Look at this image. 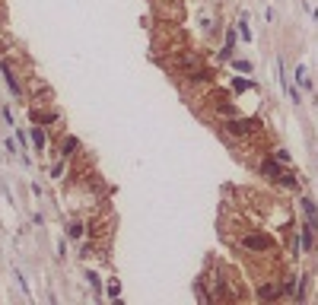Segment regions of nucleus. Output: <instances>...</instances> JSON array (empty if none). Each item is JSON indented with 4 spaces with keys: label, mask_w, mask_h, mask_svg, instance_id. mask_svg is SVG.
<instances>
[{
    "label": "nucleus",
    "mask_w": 318,
    "mask_h": 305,
    "mask_svg": "<svg viewBox=\"0 0 318 305\" xmlns=\"http://www.w3.org/2000/svg\"><path fill=\"white\" fill-rule=\"evenodd\" d=\"M216 131L223 134L226 143H248L261 134V121L258 118H248V114H232V118H223L216 121Z\"/></svg>",
    "instance_id": "1"
},
{
    "label": "nucleus",
    "mask_w": 318,
    "mask_h": 305,
    "mask_svg": "<svg viewBox=\"0 0 318 305\" xmlns=\"http://www.w3.org/2000/svg\"><path fill=\"white\" fill-rule=\"evenodd\" d=\"M235 248L248 254H258V257H270V254H280V242L274 239L264 229H248L235 239Z\"/></svg>",
    "instance_id": "2"
},
{
    "label": "nucleus",
    "mask_w": 318,
    "mask_h": 305,
    "mask_svg": "<svg viewBox=\"0 0 318 305\" xmlns=\"http://www.w3.org/2000/svg\"><path fill=\"white\" fill-rule=\"evenodd\" d=\"M213 83H216V70L213 67H204V64L178 77V86L181 89H191V92L194 89H207V86H213Z\"/></svg>",
    "instance_id": "3"
},
{
    "label": "nucleus",
    "mask_w": 318,
    "mask_h": 305,
    "mask_svg": "<svg viewBox=\"0 0 318 305\" xmlns=\"http://www.w3.org/2000/svg\"><path fill=\"white\" fill-rule=\"evenodd\" d=\"M255 299L258 302H280L283 299V283L280 280H258V289H255Z\"/></svg>",
    "instance_id": "4"
},
{
    "label": "nucleus",
    "mask_w": 318,
    "mask_h": 305,
    "mask_svg": "<svg viewBox=\"0 0 318 305\" xmlns=\"http://www.w3.org/2000/svg\"><path fill=\"white\" fill-rule=\"evenodd\" d=\"M235 38H239V29L229 26V29L223 32V48L216 51V64H229V60L235 57Z\"/></svg>",
    "instance_id": "5"
},
{
    "label": "nucleus",
    "mask_w": 318,
    "mask_h": 305,
    "mask_svg": "<svg viewBox=\"0 0 318 305\" xmlns=\"http://www.w3.org/2000/svg\"><path fill=\"white\" fill-rule=\"evenodd\" d=\"M283 168H287V166H283V162H277L274 156H267V153L258 159V175H261V178H267V181H277Z\"/></svg>",
    "instance_id": "6"
},
{
    "label": "nucleus",
    "mask_w": 318,
    "mask_h": 305,
    "mask_svg": "<svg viewBox=\"0 0 318 305\" xmlns=\"http://www.w3.org/2000/svg\"><path fill=\"white\" fill-rule=\"evenodd\" d=\"M0 73H3V80H6V89H10L16 99H23V86H19V77L13 73L10 60H0Z\"/></svg>",
    "instance_id": "7"
},
{
    "label": "nucleus",
    "mask_w": 318,
    "mask_h": 305,
    "mask_svg": "<svg viewBox=\"0 0 318 305\" xmlns=\"http://www.w3.org/2000/svg\"><path fill=\"white\" fill-rule=\"evenodd\" d=\"M299 235H302V251H315V248H318V229L309 220L299 226Z\"/></svg>",
    "instance_id": "8"
},
{
    "label": "nucleus",
    "mask_w": 318,
    "mask_h": 305,
    "mask_svg": "<svg viewBox=\"0 0 318 305\" xmlns=\"http://www.w3.org/2000/svg\"><path fill=\"white\" fill-rule=\"evenodd\" d=\"M29 140H32V153H38V156H42L45 150H48V137H45V124H35V127H32Z\"/></svg>",
    "instance_id": "9"
},
{
    "label": "nucleus",
    "mask_w": 318,
    "mask_h": 305,
    "mask_svg": "<svg viewBox=\"0 0 318 305\" xmlns=\"http://www.w3.org/2000/svg\"><path fill=\"white\" fill-rule=\"evenodd\" d=\"M277 185H280V188H287V191H293V194H299V175H296L293 172V168H283V172H280V178H277Z\"/></svg>",
    "instance_id": "10"
},
{
    "label": "nucleus",
    "mask_w": 318,
    "mask_h": 305,
    "mask_svg": "<svg viewBox=\"0 0 318 305\" xmlns=\"http://www.w3.org/2000/svg\"><path fill=\"white\" fill-rule=\"evenodd\" d=\"M299 207H302V213H306V220L318 229V203L312 197H299Z\"/></svg>",
    "instance_id": "11"
},
{
    "label": "nucleus",
    "mask_w": 318,
    "mask_h": 305,
    "mask_svg": "<svg viewBox=\"0 0 318 305\" xmlns=\"http://www.w3.org/2000/svg\"><path fill=\"white\" fill-rule=\"evenodd\" d=\"M194 296H198V299L204 302V305H213V302H216L213 293L207 289V280H204V277H198V280H194Z\"/></svg>",
    "instance_id": "12"
},
{
    "label": "nucleus",
    "mask_w": 318,
    "mask_h": 305,
    "mask_svg": "<svg viewBox=\"0 0 318 305\" xmlns=\"http://www.w3.org/2000/svg\"><path fill=\"white\" fill-rule=\"evenodd\" d=\"M60 121V114L58 111H38V108H32V124H58Z\"/></svg>",
    "instance_id": "13"
},
{
    "label": "nucleus",
    "mask_w": 318,
    "mask_h": 305,
    "mask_svg": "<svg viewBox=\"0 0 318 305\" xmlns=\"http://www.w3.org/2000/svg\"><path fill=\"white\" fill-rule=\"evenodd\" d=\"M229 64H232L235 73H245V77H252V73H255V64H252V60H245V57H232Z\"/></svg>",
    "instance_id": "14"
},
{
    "label": "nucleus",
    "mask_w": 318,
    "mask_h": 305,
    "mask_svg": "<svg viewBox=\"0 0 318 305\" xmlns=\"http://www.w3.org/2000/svg\"><path fill=\"white\" fill-rule=\"evenodd\" d=\"M77 150H80V140H77V137H67L64 143H60V153H58V156H60V159H70Z\"/></svg>",
    "instance_id": "15"
},
{
    "label": "nucleus",
    "mask_w": 318,
    "mask_h": 305,
    "mask_svg": "<svg viewBox=\"0 0 318 305\" xmlns=\"http://www.w3.org/2000/svg\"><path fill=\"white\" fill-rule=\"evenodd\" d=\"M296 83H299L302 89H312V80H309V73H306L302 64H296Z\"/></svg>",
    "instance_id": "16"
},
{
    "label": "nucleus",
    "mask_w": 318,
    "mask_h": 305,
    "mask_svg": "<svg viewBox=\"0 0 318 305\" xmlns=\"http://www.w3.org/2000/svg\"><path fill=\"white\" fill-rule=\"evenodd\" d=\"M86 280H89V286L96 289V296H102V280H99L96 270H86Z\"/></svg>",
    "instance_id": "17"
},
{
    "label": "nucleus",
    "mask_w": 318,
    "mask_h": 305,
    "mask_svg": "<svg viewBox=\"0 0 318 305\" xmlns=\"http://www.w3.org/2000/svg\"><path fill=\"white\" fill-rule=\"evenodd\" d=\"M67 235H70V239H83V235H86V226H83V222H70Z\"/></svg>",
    "instance_id": "18"
},
{
    "label": "nucleus",
    "mask_w": 318,
    "mask_h": 305,
    "mask_svg": "<svg viewBox=\"0 0 318 305\" xmlns=\"http://www.w3.org/2000/svg\"><path fill=\"white\" fill-rule=\"evenodd\" d=\"M270 156H274V159H277V162H283V166H289V153H287V150H283V146H277V150H274V153H270Z\"/></svg>",
    "instance_id": "19"
},
{
    "label": "nucleus",
    "mask_w": 318,
    "mask_h": 305,
    "mask_svg": "<svg viewBox=\"0 0 318 305\" xmlns=\"http://www.w3.org/2000/svg\"><path fill=\"white\" fill-rule=\"evenodd\" d=\"M92 254H96V245H92V242H86V245L80 248V257H83V261H89Z\"/></svg>",
    "instance_id": "20"
},
{
    "label": "nucleus",
    "mask_w": 318,
    "mask_h": 305,
    "mask_svg": "<svg viewBox=\"0 0 318 305\" xmlns=\"http://www.w3.org/2000/svg\"><path fill=\"white\" fill-rule=\"evenodd\" d=\"M287 99H293V105H299V102H302V92H299V86H289V89H287Z\"/></svg>",
    "instance_id": "21"
},
{
    "label": "nucleus",
    "mask_w": 318,
    "mask_h": 305,
    "mask_svg": "<svg viewBox=\"0 0 318 305\" xmlns=\"http://www.w3.org/2000/svg\"><path fill=\"white\" fill-rule=\"evenodd\" d=\"M64 162H67V159H58V162L51 166V178H60V175H64Z\"/></svg>",
    "instance_id": "22"
},
{
    "label": "nucleus",
    "mask_w": 318,
    "mask_h": 305,
    "mask_svg": "<svg viewBox=\"0 0 318 305\" xmlns=\"http://www.w3.org/2000/svg\"><path fill=\"white\" fill-rule=\"evenodd\" d=\"M105 296H108V299H115V302H118V296H121V286H118V283H112V286L105 289Z\"/></svg>",
    "instance_id": "23"
},
{
    "label": "nucleus",
    "mask_w": 318,
    "mask_h": 305,
    "mask_svg": "<svg viewBox=\"0 0 318 305\" xmlns=\"http://www.w3.org/2000/svg\"><path fill=\"white\" fill-rule=\"evenodd\" d=\"M3 146H6V153H19V143H13V137H6Z\"/></svg>",
    "instance_id": "24"
}]
</instances>
